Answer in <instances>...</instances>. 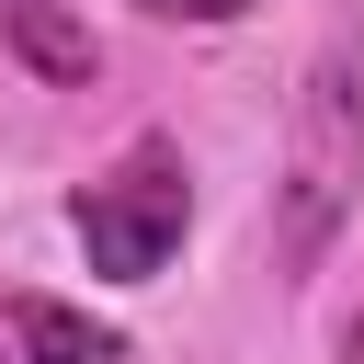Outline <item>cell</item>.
<instances>
[{
    "mask_svg": "<svg viewBox=\"0 0 364 364\" xmlns=\"http://www.w3.org/2000/svg\"><path fill=\"white\" fill-rule=\"evenodd\" d=\"M364 193V46L330 34L296 80V125H284V182H273V262L318 273L341 216Z\"/></svg>",
    "mask_w": 364,
    "mask_h": 364,
    "instance_id": "obj_1",
    "label": "cell"
},
{
    "mask_svg": "<svg viewBox=\"0 0 364 364\" xmlns=\"http://www.w3.org/2000/svg\"><path fill=\"white\" fill-rule=\"evenodd\" d=\"M68 228H80V250H91L102 284H148V273L182 250V228H193V171H182V148H171V136H136V148L68 205Z\"/></svg>",
    "mask_w": 364,
    "mask_h": 364,
    "instance_id": "obj_2",
    "label": "cell"
},
{
    "mask_svg": "<svg viewBox=\"0 0 364 364\" xmlns=\"http://www.w3.org/2000/svg\"><path fill=\"white\" fill-rule=\"evenodd\" d=\"M0 46H11L34 80H57V91H80V80L102 68V46H91V23H80L68 0H0Z\"/></svg>",
    "mask_w": 364,
    "mask_h": 364,
    "instance_id": "obj_3",
    "label": "cell"
},
{
    "mask_svg": "<svg viewBox=\"0 0 364 364\" xmlns=\"http://www.w3.org/2000/svg\"><path fill=\"white\" fill-rule=\"evenodd\" d=\"M11 353L23 364H125V341L68 296H11Z\"/></svg>",
    "mask_w": 364,
    "mask_h": 364,
    "instance_id": "obj_4",
    "label": "cell"
},
{
    "mask_svg": "<svg viewBox=\"0 0 364 364\" xmlns=\"http://www.w3.org/2000/svg\"><path fill=\"white\" fill-rule=\"evenodd\" d=\"M136 11H159V23H239L250 0H136Z\"/></svg>",
    "mask_w": 364,
    "mask_h": 364,
    "instance_id": "obj_5",
    "label": "cell"
},
{
    "mask_svg": "<svg viewBox=\"0 0 364 364\" xmlns=\"http://www.w3.org/2000/svg\"><path fill=\"white\" fill-rule=\"evenodd\" d=\"M341 364H364V318H353V330H341Z\"/></svg>",
    "mask_w": 364,
    "mask_h": 364,
    "instance_id": "obj_6",
    "label": "cell"
}]
</instances>
